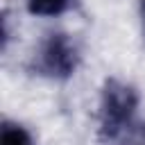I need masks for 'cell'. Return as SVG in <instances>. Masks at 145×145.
<instances>
[{"label": "cell", "instance_id": "6da1fadb", "mask_svg": "<svg viewBox=\"0 0 145 145\" xmlns=\"http://www.w3.org/2000/svg\"><path fill=\"white\" fill-rule=\"evenodd\" d=\"M136 106H138V93L129 84L118 79H109L104 84L100 100V136L104 143L134 122Z\"/></svg>", "mask_w": 145, "mask_h": 145}, {"label": "cell", "instance_id": "7a4b0ae2", "mask_svg": "<svg viewBox=\"0 0 145 145\" xmlns=\"http://www.w3.org/2000/svg\"><path fill=\"white\" fill-rule=\"evenodd\" d=\"M77 61L79 57H77L75 43L66 34H50L34 59V68L43 77L68 79L77 70Z\"/></svg>", "mask_w": 145, "mask_h": 145}, {"label": "cell", "instance_id": "3957f363", "mask_svg": "<svg viewBox=\"0 0 145 145\" xmlns=\"http://www.w3.org/2000/svg\"><path fill=\"white\" fill-rule=\"evenodd\" d=\"M0 145H36V143L23 125L5 120L0 127Z\"/></svg>", "mask_w": 145, "mask_h": 145}, {"label": "cell", "instance_id": "277c9868", "mask_svg": "<svg viewBox=\"0 0 145 145\" xmlns=\"http://www.w3.org/2000/svg\"><path fill=\"white\" fill-rule=\"evenodd\" d=\"M75 0H27V9L34 16H59L72 7Z\"/></svg>", "mask_w": 145, "mask_h": 145}, {"label": "cell", "instance_id": "5b68a950", "mask_svg": "<svg viewBox=\"0 0 145 145\" xmlns=\"http://www.w3.org/2000/svg\"><path fill=\"white\" fill-rule=\"evenodd\" d=\"M106 145H145V125L131 122L118 136H113L111 140H106Z\"/></svg>", "mask_w": 145, "mask_h": 145}, {"label": "cell", "instance_id": "8992f818", "mask_svg": "<svg viewBox=\"0 0 145 145\" xmlns=\"http://www.w3.org/2000/svg\"><path fill=\"white\" fill-rule=\"evenodd\" d=\"M140 16H143V34H145V0L140 5Z\"/></svg>", "mask_w": 145, "mask_h": 145}]
</instances>
